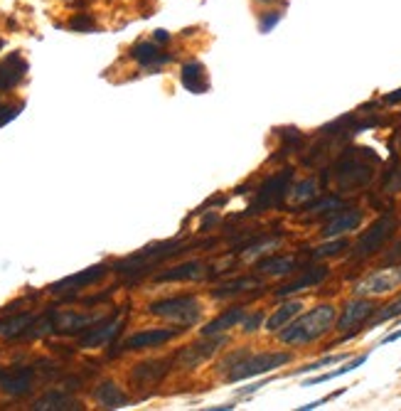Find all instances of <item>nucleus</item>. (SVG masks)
Instances as JSON below:
<instances>
[{
	"label": "nucleus",
	"instance_id": "nucleus-1",
	"mask_svg": "<svg viewBox=\"0 0 401 411\" xmlns=\"http://www.w3.org/2000/svg\"><path fill=\"white\" fill-rule=\"evenodd\" d=\"M338 313L340 310L335 303H318L315 308L305 310L298 318L290 320L283 330H278V340L285 348H305V345L318 343L335 330Z\"/></svg>",
	"mask_w": 401,
	"mask_h": 411
},
{
	"label": "nucleus",
	"instance_id": "nucleus-2",
	"mask_svg": "<svg viewBox=\"0 0 401 411\" xmlns=\"http://www.w3.org/2000/svg\"><path fill=\"white\" fill-rule=\"evenodd\" d=\"M148 313L155 315V318L170 320V323L180 325V328H192V325L199 323L204 308L197 295H173V298H163L150 303Z\"/></svg>",
	"mask_w": 401,
	"mask_h": 411
},
{
	"label": "nucleus",
	"instance_id": "nucleus-3",
	"mask_svg": "<svg viewBox=\"0 0 401 411\" xmlns=\"http://www.w3.org/2000/svg\"><path fill=\"white\" fill-rule=\"evenodd\" d=\"M293 362V352L288 350H271V352H249L237 367L232 369L227 377V382L237 384V382H244V379H254V377H261V374H269V372H276L278 367H285V364Z\"/></svg>",
	"mask_w": 401,
	"mask_h": 411
},
{
	"label": "nucleus",
	"instance_id": "nucleus-4",
	"mask_svg": "<svg viewBox=\"0 0 401 411\" xmlns=\"http://www.w3.org/2000/svg\"><path fill=\"white\" fill-rule=\"evenodd\" d=\"M293 185V168H283L280 173L271 175L269 180H264L257 188L252 200V207H249V214H259L266 212V209H276L283 204V200L288 197V190Z\"/></svg>",
	"mask_w": 401,
	"mask_h": 411
},
{
	"label": "nucleus",
	"instance_id": "nucleus-5",
	"mask_svg": "<svg viewBox=\"0 0 401 411\" xmlns=\"http://www.w3.org/2000/svg\"><path fill=\"white\" fill-rule=\"evenodd\" d=\"M379 305L374 303V298H362V295H354L352 300L343 305V310L338 313V323L335 330L343 333L340 340H352L359 330L367 328V323L372 320V315L377 313Z\"/></svg>",
	"mask_w": 401,
	"mask_h": 411
},
{
	"label": "nucleus",
	"instance_id": "nucleus-6",
	"mask_svg": "<svg viewBox=\"0 0 401 411\" xmlns=\"http://www.w3.org/2000/svg\"><path fill=\"white\" fill-rule=\"evenodd\" d=\"M397 227H399L397 214H394V212L382 214V217H379L377 222H372V227H369L367 232H364L362 237H359L357 242L352 244V252H350V257H352V259H369V257H374V254L382 252L384 244H387L389 239L394 237Z\"/></svg>",
	"mask_w": 401,
	"mask_h": 411
},
{
	"label": "nucleus",
	"instance_id": "nucleus-7",
	"mask_svg": "<svg viewBox=\"0 0 401 411\" xmlns=\"http://www.w3.org/2000/svg\"><path fill=\"white\" fill-rule=\"evenodd\" d=\"M401 288V264H389L377 271L367 274L352 286V295H362V298H382L387 293Z\"/></svg>",
	"mask_w": 401,
	"mask_h": 411
},
{
	"label": "nucleus",
	"instance_id": "nucleus-8",
	"mask_svg": "<svg viewBox=\"0 0 401 411\" xmlns=\"http://www.w3.org/2000/svg\"><path fill=\"white\" fill-rule=\"evenodd\" d=\"M227 343H229L227 333L202 335L199 343H192V345H187V348L180 350V352L173 357V364L175 367H180V369H195V367H199V364L207 362L209 357H214V355H217Z\"/></svg>",
	"mask_w": 401,
	"mask_h": 411
},
{
	"label": "nucleus",
	"instance_id": "nucleus-9",
	"mask_svg": "<svg viewBox=\"0 0 401 411\" xmlns=\"http://www.w3.org/2000/svg\"><path fill=\"white\" fill-rule=\"evenodd\" d=\"M335 180L343 190H357L372 180V165L364 163V160L354 158V155H345L338 165H335Z\"/></svg>",
	"mask_w": 401,
	"mask_h": 411
},
{
	"label": "nucleus",
	"instance_id": "nucleus-10",
	"mask_svg": "<svg viewBox=\"0 0 401 411\" xmlns=\"http://www.w3.org/2000/svg\"><path fill=\"white\" fill-rule=\"evenodd\" d=\"M54 318V333L59 335H82L92 330L94 325L109 320L106 313H74V310H52Z\"/></svg>",
	"mask_w": 401,
	"mask_h": 411
},
{
	"label": "nucleus",
	"instance_id": "nucleus-11",
	"mask_svg": "<svg viewBox=\"0 0 401 411\" xmlns=\"http://www.w3.org/2000/svg\"><path fill=\"white\" fill-rule=\"evenodd\" d=\"M362 219H364V212L359 207H340L338 212H333L328 219H325L323 229H320V237L323 239L345 237V234L359 229Z\"/></svg>",
	"mask_w": 401,
	"mask_h": 411
},
{
	"label": "nucleus",
	"instance_id": "nucleus-12",
	"mask_svg": "<svg viewBox=\"0 0 401 411\" xmlns=\"http://www.w3.org/2000/svg\"><path fill=\"white\" fill-rule=\"evenodd\" d=\"M109 271H111L109 264H97V266H89V269H84V271L57 281V283L49 286V290H52V293H77V290L99 283V281H101Z\"/></svg>",
	"mask_w": 401,
	"mask_h": 411
},
{
	"label": "nucleus",
	"instance_id": "nucleus-13",
	"mask_svg": "<svg viewBox=\"0 0 401 411\" xmlns=\"http://www.w3.org/2000/svg\"><path fill=\"white\" fill-rule=\"evenodd\" d=\"M170 367H173V360H148V362L135 364L131 369V374H128V379H131V384L138 389L155 387V384L163 382L165 374L170 372Z\"/></svg>",
	"mask_w": 401,
	"mask_h": 411
},
{
	"label": "nucleus",
	"instance_id": "nucleus-14",
	"mask_svg": "<svg viewBox=\"0 0 401 411\" xmlns=\"http://www.w3.org/2000/svg\"><path fill=\"white\" fill-rule=\"evenodd\" d=\"M123 330V318H116V320H104V323L94 325L92 330H87V333L82 335V340H79V348L84 350H94V348H106V345H111L113 340L121 335Z\"/></svg>",
	"mask_w": 401,
	"mask_h": 411
},
{
	"label": "nucleus",
	"instance_id": "nucleus-15",
	"mask_svg": "<svg viewBox=\"0 0 401 411\" xmlns=\"http://www.w3.org/2000/svg\"><path fill=\"white\" fill-rule=\"evenodd\" d=\"M328 276H330L328 266H305L293 281H288V283H283L276 290V298H288V295H295V293H300V290L315 288V286L323 283Z\"/></svg>",
	"mask_w": 401,
	"mask_h": 411
},
{
	"label": "nucleus",
	"instance_id": "nucleus-16",
	"mask_svg": "<svg viewBox=\"0 0 401 411\" xmlns=\"http://www.w3.org/2000/svg\"><path fill=\"white\" fill-rule=\"evenodd\" d=\"M185 328H155V330H140V333L131 335V338L126 340V343L121 345L123 350H148V348H160V345L170 343V340H175L180 333H183Z\"/></svg>",
	"mask_w": 401,
	"mask_h": 411
},
{
	"label": "nucleus",
	"instance_id": "nucleus-17",
	"mask_svg": "<svg viewBox=\"0 0 401 411\" xmlns=\"http://www.w3.org/2000/svg\"><path fill=\"white\" fill-rule=\"evenodd\" d=\"M35 382V369L32 367H18L10 369V372L0 374V389H3L8 397H23L32 389Z\"/></svg>",
	"mask_w": 401,
	"mask_h": 411
},
{
	"label": "nucleus",
	"instance_id": "nucleus-18",
	"mask_svg": "<svg viewBox=\"0 0 401 411\" xmlns=\"http://www.w3.org/2000/svg\"><path fill=\"white\" fill-rule=\"evenodd\" d=\"M131 57L135 59V62L140 64V67L145 69H153V72H158L163 64H170L173 62V54H165L160 52V47L155 42H135L131 47Z\"/></svg>",
	"mask_w": 401,
	"mask_h": 411
},
{
	"label": "nucleus",
	"instance_id": "nucleus-19",
	"mask_svg": "<svg viewBox=\"0 0 401 411\" xmlns=\"http://www.w3.org/2000/svg\"><path fill=\"white\" fill-rule=\"evenodd\" d=\"M25 74H27V62L23 59V54L10 52L0 62V92H8V89L18 87Z\"/></svg>",
	"mask_w": 401,
	"mask_h": 411
},
{
	"label": "nucleus",
	"instance_id": "nucleus-20",
	"mask_svg": "<svg viewBox=\"0 0 401 411\" xmlns=\"http://www.w3.org/2000/svg\"><path fill=\"white\" fill-rule=\"evenodd\" d=\"M77 409H82V404H79L72 394L62 392V389L44 392L42 397L32 404V411H77Z\"/></svg>",
	"mask_w": 401,
	"mask_h": 411
},
{
	"label": "nucleus",
	"instance_id": "nucleus-21",
	"mask_svg": "<svg viewBox=\"0 0 401 411\" xmlns=\"http://www.w3.org/2000/svg\"><path fill=\"white\" fill-rule=\"evenodd\" d=\"M303 308H305L303 300H285V303H280L278 308H276L273 313L266 318L264 330H269V333H278V330H283L290 320L298 318V315L303 313Z\"/></svg>",
	"mask_w": 401,
	"mask_h": 411
},
{
	"label": "nucleus",
	"instance_id": "nucleus-22",
	"mask_svg": "<svg viewBox=\"0 0 401 411\" xmlns=\"http://www.w3.org/2000/svg\"><path fill=\"white\" fill-rule=\"evenodd\" d=\"M244 315H247V308H244V305H232V308H227L224 313H219L214 320H209V323L202 328V335H222V333H229V330L237 328V325L242 323Z\"/></svg>",
	"mask_w": 401,
	"mask_h": 411
},
{
	"label": "nucleus",
	"instance_id": "nucleus-23",
	"mask_svg": "<svg viewBox=\"0 0 401 411\" xmlns=\"http://www.w3.org/2000/svg\"><path fill=\"white\" fill-rule=\"evenodd\" d=\"M207 269L202 262H185L178 266L168 269V271L155 276V283H168V281H202Z\"/></svg>",
	"mask_w": 401,
	"mask_h": 411
},
{
	"label": "nucleus",
	"instance_id": "nucleus-24",
	"mask_svg": "<svg viewBox=\"0 0 401 411\" xmlns=\"http://www.w3.org/2000/svg\"><path fill=\"white\" fill-rule=\"evenodd\" d=\"M94 399H97V404L104 409H123L128 404L126 392H123L116 382H111V379H106V382H101L94 389Z\"/></svg>",
	"mask_w": 401,
	"mask_h": 411
},
{
	"label": "nucleus",
	"instance_id": "nucleus-25",
	"mask_svg": "<svg viewBox=\"0 0 401 411\" xmlns=\"http://www.w3.org/2000/svg\"><path fill=\"white\" fill-rule=\"evenodd\" d=\"M254 288H261V281L257 276H242L237 281H229V283H222L212 290V298L214 300H227V298H234L239 293H247V290H254Z\"/></svg>",
	"mask_w": 401,
	"mask_h": 411
},
{
	"label": "nucleus",
	"instance_id": "nucleus-26",
	"mask_svg": "<svg viewBox=\"0 0 401 411\" xmlns=\"http://www.w3.org/2000/svg\"><path fill=\"white\" fill-rule=\"evenodd\" d=\"M318 195H320L318 180H315V178H305V180H300V183L290 185L288 197H285V200H288L293 207H303V204H310L313 200H318Z\"/></svg>",
	"mask_w": 401,
	"mask_h": 411
},
{
	"label": "nucleus",
	"instance_id": "nucleus-27",
	"mask_svg": "<svg viewBox=\"0 0 401 411\" xmlns=\"http://www.w3.org/2000/svg\"><path fill=\"white\" fill-rule=\"evenodd\" d=\"M180 82L187 92L192 94H204L207 92V74L199 62H187L183 64V72H180Z\"/></svg>",
	"mask_w": 401,
	"mask_h": 411
},
{
	"label": "nucleus",
	"instance_id": "nucleus-28",
	"mask_svg": "<svg viewBox=\"0 0 401 411\" xmlns=\"http://www.w3.org/2000/svg\"><path fill=\"white\" fill-rule=\"evenodd\" d=\"M37 315L32 313H20V315H10V318L0 320V340H15L23 338L27 333V328L35 323Z\"/></svg>",
	"mask_w": 401,
	"mask_h": 411
},
{
	"label": "nucleus",
	"instance_id": "nucleus-29",
	"mask_svg": "<svg viewBox=\"0 0 401 411\" xmlns=\"http://www.w3.org/2000/svg\"><path fill=\"white\" fill-rule=\"evenodd\" d=\"M295 269H298V259L288 257V254H283V257H266L264 262H259V274L273 276V278L293 274Z\"/></svg>",
	"mask_w": 401,
	"mask_h": 411
},
{
	"label": "nucleus",
	"instance_id": "nucleus-30",
	"mask_svg": "<svg viewBox=\"0 0 401 411\" xmlns=\"http://www.w3.org/2000/svg\"><path fill=\"white\" fill-rule=\"evenodd\" d=\"M367 360H369V352H362V355H357L354 360H350V362H345L343 367L330 369V372H323V374H318V377H313V379H305L303 387H313V384L330 382V379H338V377H343V374H350V372H354L357 367H362V364L367 362Z\"/></svg>",
	"mask_w": 401,
	"mask_h": 411
},
{
	"label": "nucleus",
	"instance_id": "nucleus-31",
	"mask_svg": "<svg viewBox=\"0 0 401 411\" xmlns=\"http://www.w3.org/2000/svg\"><path fill=\"white\" fill-rule=\"evenodd\" d=\"M343 207V197L338 195H325V197H318L308 204V217H330L333 212Z\"/></svg>",
	"mask_w": 401,
	"mask_h": 411
},
{
	"label": "nucleus",
	"instance_id": "nucleus-32",
	"mask_svg": "<svg viewBox=\"0 0 401 411\" xmlns=\"http://www.w3.org/2000/svg\"><path fill=\"white\" fill-rule=\"evenodd\" d=\"M399 315H401V290H399V295H397L394 300H389L387 305L377 308V313H374V315H372V320L367 323V330L377 328V325H382V323H389V320L399 318Z\"/></svg>",
	"mask_w": 401,
	"mask_h": 411
},
{
	"label": "nucleus",
	"instance_id": "nucleus-33",
	"mask_svg": "<svg viewBox=\"0 0 401 411\" xmlns=\"http://www.w3.org/2000/svg\"><path fill=\"white\" fill-rule=\"evenodd\" d=\"M280 242H283L280 237H266V239H261V242H257V244H249V247L242 249V262H249V264L257 262L259 257L269 254L271 249H276Z\"/></svg>",
	"mask_w": 401,
	"mask_h": 411
},
{
	"label": "nucleus",
	"instance_id": "nucleus-34",
	"mask_svg": "<svg viewBox=\"0 0 401 411\" xmlns=\"http://www.w3.org/2000/svg\"><path fill=\"white\" fill-rule=\"evenodd\" d=\"M345 249H350V242L343 237H335V239H325V244H320V247H315L313 252H310V259H330V257H338V254H343Z\"/></svg>",
	"mask_w": 401,
	"mask_h": 411
},
{
	"label": "nucleus",
	"instance_id": "nucleus-35",
	"mask_svg": "<svg viewBox=\"0 0 401 411\" xmlns=\"http://www.w3.org/2000/svg\"><path fill=\"white\" fill-rule=\"evenodd\" d=\"M347 360V352H340V355H325V357L315 360V362L305 364V367H298L290 372V377H298V374H305V372H320L323 367H330V364H338V362H345Z\"/></svg>",
	"mask_w": 401,
	"mask_h": 411
},
{
	"label": "nucleus",
	"instance_id": "nucleus-36",
	"mask_svg": "<svg viewBox=\"0 0 401 411\" xmlns=\"http://www.w3.org/2000/svg\"><path fill=\"white\" fill-rule=\"evenodd\" d=\"M264 323H266V313L264 310H254V313L244 315L239 328H242V333H257L259 328H264Z\"/></svg>",
	"mask_w": 401,
	"mask_h": 411
},
{
	"label": "nucleus",
	"instance_id": "nucleus-37",
	"mask_svg": "<svg viewBox=\"0 0 401 411\" xmlns=\"http://www.w3.org/2000/svg\"><path fill=\"white\" fill-rule=\"evenodd\" d=\"M249 352H252V350H249V348H237V350H234V352H229L227 357H224L222 362L217 364V369H219V372H222V374H229L234 367H237L239 362H242L244 357H247Z\"/></svg>",
	"mask_w": 401,
	"mask_h": 411
},
{
	"label": "nucleus",
	"instance_id": "nucleus-38",
	"mask_svg": "<svg viewBox=\"0 0 401 411\" xmlns=\"http://www.w3.org/2000/svg\"><path fill=\"white\" fill-rule=\"evenodd\" d=\"M69 30H74V32H94L97 25H94L92 15L79 13V15H74V18L69 20Z\"/></svg>",
	"mask_w": 401,
	"mask_h": 411
},
{
	"label": "nucleus",
	"instance_id": "nucleus-39",
	"mask_svg": "<svg viewBox=\"0 0 401 411\" xmlns=\"http://www.w3.org/2000/svg\"><path fill=\"white\" fill-rule=\"evenodd\" d=\"M280 18H283V13H280V10H271V13H264L261 20H259V32H271V30H273L276 25L280 23Z\"/></svg>",
	"mask_w": 401,
	"mask_h": 411
},
{
	"label": "nucleus",
	"instance_id": "nucleus-40",
	"mask_svg": "<svg viewBox=\"0 0 401 411\" xmlns=\"http://www.w3.org/2000/svg\"><path fill=\"white\" fill-rule=\"evenodd\" d=\"M23 109H25V104H15V106H3V109H0V128H3L5 123L13 121V118H18Z\"/></svg>",
	"mask_w": 401,
	"mask_h": 411
},
{
	"label": "nucleus",
	"instance_id": "nucleus-41",
	"mask_svg": "<svg viewBox=\"0 0 401 411\" xmlns=\"http://www.w3.org/2000/svg\"><path fill=\"white\" fill-rule=\"evenodd\" d=\"M387 262L389 264H401V239L387 252Z\"/></svg>",
	"mask_w": 401,
	"mask_h": 411
},
{
	"label": "nucleus",
	"instance_id": "nucleus-42",
	"mask_svg": "<svg viewBox=\"0 0 401 411\" xmlns=\"http://www.w3.org/2000/svg\"><path fill=\"white\" fill-rule=\"evenodd\" d=\"M153 42H155V44L170 42V32H168V30H155V32H153Z\"/></svg>",
	"mask_w": 401,
	"mask_h": 411
},
{
	"label": "nucleus",
	"instance_id": "nucleus-43",
	"mask_svg": "<svg viewBox=\"0 0 401 411\" xmlns=\"http://www.w3.org/2000/svg\"><path fill=\"white\" fill-rule=\"evenodd\" d=\"M217 222H219V214H207V217L202 219V224H199V229H202V232H207V229L214 227Z\"/></svg>",
	"mask_w": 401,
	"mask_h": 411
},
{
	"label": "nucleus",
	"instance_id": "nucleus-44",
	"mask_svg": "<svg viewBox=\"0 0 401 411\" xmlns=\"http://www.w3.org/2000/svg\"><path fill=\"white\" fill-rule=\"evenodd\" d=\"M384 104H389V106H394V104H401V89H397V92L387 94L384 97Z\"/></svg>",
	"mask_w": 401,
	"mask_h": 411
},
{
	"label": "nucleus",
	"instance_id": "nucleus-45",
	"mask_svg": "<svg viewBox=\"0 0 401 411\" xmlns=\"http://www.w3.org/2000/svg\"><path fill=\"white\" fill-rule=\"evenodd\" d=\"M397 340H401V330H394V333H389L387 338H382V345H387V343H397Z\"/></svg>",
	"mask_w": 401,
	"mask_h": 411
},
{
	"label": "nucleus",
	"instance_id": "nucleus-46",
	"mask_svg": "<svg viewBox=\"0 0 401 411\" xmlns=\"http://www.w3.org/2000/svg\"><path fill=\"white\" fill-rule=\"evenodd\" d=\"M234 404H219V407H209V411H232Z\"/></svg>",
	"mask_w": 401,
	"mask_h": 411
},
{
	"label": "nucleus",
	"instance_id": "nucleus-47",
	"mask_svg": "<svg viewBox=\"0 0 401 411\" xmlns=\"http://www.w3.org/2000/svg\"><path fill=\"white\" fill-rule=\"evenodd\" d=\"M261 3H273V0H261Z\"/></svg>",
	"mask_w": 401,
	"mask_h": 411
},
{
	"label": "nucleus",
	"instance_id": "nucleus-48",
	"mask_svg": "<svg viewBox=\"0 0 401 411\" xmlns=\"http://www.w3.org/2000/svg\"><path fill=\"white\" fill-rule=\"evenodd\" d=\"M0 47H3V42H0Z\"/></svg>",
	"mask_w": 401,
	"mask_h": 411
}]
</instances>
